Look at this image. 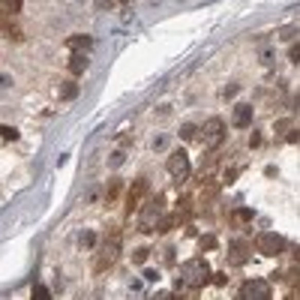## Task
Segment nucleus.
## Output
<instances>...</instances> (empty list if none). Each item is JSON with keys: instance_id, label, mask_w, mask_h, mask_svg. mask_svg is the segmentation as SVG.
<instances>
[{"instance_id": "6", "label": "nucleus", "mask_w": 300, "mask_h": 300, "mask_svg": "<svg viewBox=\"0 0 300 300\" xmlns=\"http://www.w3.org/2000/svg\"><path fill=\"white\" fill-rule=\"evenodd\" d=\"M201 138H204V144H210V147H219L222 138H225V123L219 117H210L207 123L201 126Z\"/></svg>"}, {"instance_id": "21", "label": "nucleus", "mask_w": 300, "mask_h": 300, "mask_svg": "<svg viewBox=\"0 0 300 300\" xmlns=\"http://www.w3.org/2000/svg\"><path fill=\"white\" fill-rule=\"evenodd\" d=\"M291 63H300V45H297V42L291 45Z\"/></svg>"}, {"instance_id": "27", "label": "nucleus", "mask_w": 300, "mask_h": 300, "mask_svg": "<svg viewBox=\"0 0 300 300\" xmlns=\"http://www.w3.org/2000/svg\"><path fill=\"white\" fill-rule=\"evenodd\" d=\"M120 3H132V0H120Z\"/></svg>"}, {"instance_id": "17", "label": "nucleus", "mask_w": 300, "mask_h": 300, "mask_svg": "<svg viewBox=\"0 0 300 300\" xmlns=\"http://www.w3.org/2000/svg\"><path fill=\"white\" fill-rule=\"evenodd\" d=\"M168 142H171L168 135H156V138H153V150H165V147H168Z\"/></svg>"}, {"instance_id": "12", "label": "nucleus", "mask_w": 300, "mask_h": 300, "mask_svg": "<svg viewBox=\"0 0 300 300\" xmlns=\"http://www.w3.org/2000/svg\"><path fill=\"white\" fill-rule=\"evenodd\" d=\"M96 231H81V237H78V246L81 249H90V246H96Z\"/></svg>"}, {"instance_id": "2", "label": "nucleus", "mask_w": 300, "mask_h": 300, "mask_svg": "<svg viewBox=\"0 0 300 300\" xmlns=\"http://www.w3.org/2000/svg\"><path fill=\"white\" fill-rule=\"evenodd\" d=\"M162 210H165V198H162V195H153V198L147 201V207L142 210V216H138V228L142 231H153L159 225Z\"/></svg>"}, {"instance_id": "10", "label": "nucleus", "mask_w": 300, "mask_h": 300, "mask_svg": "<svg viewBox=\"0 0 300 300\" xmlns=\"http://www.w3.org/2000/svg\"><path fill=\"white\" fill-rule=\"evenodd\" d=\"M87 51H72V57H69V72L72 75H81V72L87 69Z\"/></svg>"}, {"instance_id": "15", "label": "nucleus", "mask_w": 300, "mask_h": 300, "mask_svg": "<svg viewBox=\"0 0 300 300\" xmlns=\"http://www.w3.org/2000/svg\"><path fill=\"white\" fill-rule=\"evenodd\" d=\"M123 150H114V153H111V156H108V165H111V168H120V165H123Z\"/></svg>"}, {"instance_id": "11", "label": "nucleus", "mask_w": 300, "mask_h": 300, "mask_svg": "<svg viewBox=\"0 0 300 300\" xmlns=\"http://www.w3.org/2000/svg\"><path fill=\"white\" fill-rule=\"evenodd\" d=\"M24 0H0V15H18Z\"/></svg>"}, {"instance_id": "22", "label": "nucleus", "mask_w": 300, "mask_h": 300, "mask_svg": "<svg viewBox=\"0 0 300 300\" xmlns=\"http://www.w3.org/2000/svg\"><path fill=\"white\" fill-rule=\"evenodd\" d=\"M261 60L270 66V63H273V51H270V48H264V51H261Z\"/></svg>"}, {"instance_id": "26", "label": "nucleus", "mask_w": 300, "mask_h": 300, "mask_svg": "<svg viewBox=\"0 0 300 300\" xmlns=\"http://www.w3.org/2000/svg\"><path fill=\"white\" fill-rule=\"evenodd\" d=\"M45 294H48V291H45L42 285H33V297H45Z\"/></svg>"}, {"instance_id": "4", "label": "nucleus", "mask_w": 300, "mask_h": 300, "mask_svg": "<svg viewBox=\"0 0 300 300\" xmlns=\"http://www.w3.org/2000/svg\"><path fill=\"white\" fill-rule=\"evenodd\" d=\"M165 168H168V177L171 180H186L189 177V171H192V165H189V153L180 147V150H174L171 156H168V162H165Z\"/></svg>"}, {"instance_id": "9", "label": "nucleus", "mask_w": 300, "mask_h": 300, "mask_svg": "<svg viewBox=\"0 0 300 300\" xmlns=\"http://www.w3.org/2000/svg\"><path fill=\"white\" fill-rule=\"evenodd\" d=\"M66 45H69L72 51H90V48H93V36L75 33V36H69V39H66Z\"/></svg>"}, {"instance_id": "5", "label": "nucleus", "mask_w": 300, "mask_h": 300, "mask_svg": "<svg viewBox=\"0 0 300 300\" xmlns=\"http://www.w3.org/2000/svg\"><path fill=\"white\" fill-rule=\"evenodd\" d=\"M270 283L267 279H246L240 285V300H270Z\"/></svg>"}, {"instance_id": "14", "label": "nucleus", "mask_w": 300, "mask_h": 300, "mask_svg": "<svg viewBox=\"0 0 300 300\" xmlns=\"http://www.w3.org/2000/svg\"><path fill=\"white\" fill-rule=\"evenodd\" d=\"M60 96H63V99H75V96H78V84H72V81H66V84L60 87Z\"/></svg>"}, {"instance_id": "3", "label": "nucleus", "mask_w": 300, "mask_h": 300, "mask_svg": "<svg viewBox=\"0 0 300 300\" xmlns=\"http://www.w3.org/2000/svg\"><path fill=\"white\" fill-rule=\"evenodd\" d=\"M255 246H258V252H261V255L273 258V255H279V252L288 246V240H285V234L264 231V234H258V237H255Z\"/></svg>"}, {"instance_id": "16", "label": "nucleus", "mask_w": 300, "mask_h": 300, "mask_svg": "<svg viewBox=\"0 0 300 300\" xmlns=\"http://www.w3.org/2000/svg\"><path fill=\"white\" fill-rule=\"evenodd\" d=\"M0 135H3L6 142H15V138H18V132L12 129V126H0Z\"/></svg>"}, {"instance_id": "20", "label": "nucleus", "mask_w": 300, "mask_h": 300, "mask_svg": "<svg viewBox=\"0 0 300 300\" xmlns=\"http://www.w3.org/2000/svg\"><path fill=\"white\" fill-rule=\"evenodd\" d=\"M144 258H147V249H135V252H132V261H135V264H144Z\"/></svg>"}, {"instance_id": "24", "label": "nucleus", "mask_w": 300, "mask_h": 300, "mask_svg": "<svg viewBox=\"0 0 300 300\" xmlns=\"http://www.w3.org/2000/svg\"><path fill=\"white\" fill-rule=\"evenodd\" d=\"M237 90H240V87H237V84H228V87H225V93H222V96H225V99H231V96H234Z\"/></svg>"}, {"instance_id": "19", "label": "nucleus", "mask_w": 300, "mask_h": 300, "mask_svg": "<svg viewBox=\"0 0 300 300\" xmlns=\"http://www.w3.org/2000/svg\"><path fill=\"white\" fill-rule=\"evenodd\" d=\"M216 246V237H213V234H204V237H201V249H213Z\"/></svg>"}, {"instance_id": "13", "label": "nucleus", "mask_w": 300, "mask_h": 300, "mask_svg": "<svg viewBox=\"0 0 300 300\" xmlns=\"http://www.w3.org/2000/svg\"><path fill=\"white\" fill-rule=\"evenodd\" d=\"M177 135H180L183 142H192L195 135H198V126H192V123H183V126H180V132H177Z\"/></svg>"}, {"instance_id": "7", "label": "nucleus", "mask_w": 300, "mask_h": 300, "mask_svg": "<svg viewBox=\"0 0 300 300\" xmlns=\"http://www.w3.org/2000/svg\"><path fill=\"white\" fill-rule=\"evenodd\" d=\"M249 255H252V246H249V243H243V240H234V243H231V249H228V261H231L234 267L246 264Z\"/></svg>"}, {"instance_id": "8", "label": "nucleus", "mask_w": 300, "mask_h": 300, "mask_svg": "<svg viewBox=\"0 0 300 300\" xmlns=\"http://www.w3.org/2000/svg\"><path fill=\"white\" fill-rule=\"evenodd\" d=\"M231 123H234V129H246V126L252 123V105H249V102L234 105V111H231Z\"/></svg>"}, {"instance_id": "1", "label": "nucleus", "mask_w": 300, "mask_h": 300, "mask_svg": "<svg viewBox=\"0 0 300 300\" xmlns=\"http://www.w3.org/2000/svg\"><path fill=\"white\" fill-rule=\"evenodd\" d=\"M210 276H213V270L204 258H192L180 270V283L186 288H204V285H210Z\"/></svg>"}, {"instance_id": "18", "label": "nucleus", "mask_w": 300, "mask_h": 300, "mask_svg": "<svg viewBox=\"0 0 300 300\" xmlns=\"http://www.w3.org/2000/svg\"><path fill=\"white\" fill-rule=\"evenodd\" d=\"M120 186H123L120 180H111V183H108V198H117V195H120Z\"/></svg>"}, {"instance_id": "25", "label": "nucleus", "mask_w": 300, "mask_h": 300, "mask_svg": "<svg viewBox=\"0 0 300 300\" xmlns=\"http://www.w3.org/2000/svg\"><path fill=\"white\" fill-rule=\"evenodd\" d=\"M249 147H252V150H258V147H261V135H252V142H249Z\"/></svg>"}, {"instance_id": "23", "label": "nucleus", "mask_w": 300, "mask_h": 300, "mask_svg": "<svg viewBox=\"0 0 300 300\" xmlns=\"http://www.w3.org/2000/svg\"><path fill=\"white\" fill-rule=\"evenodd\" d=\"M114 6V0H96V9H111Z\"/></svg>"}]
</instances>
